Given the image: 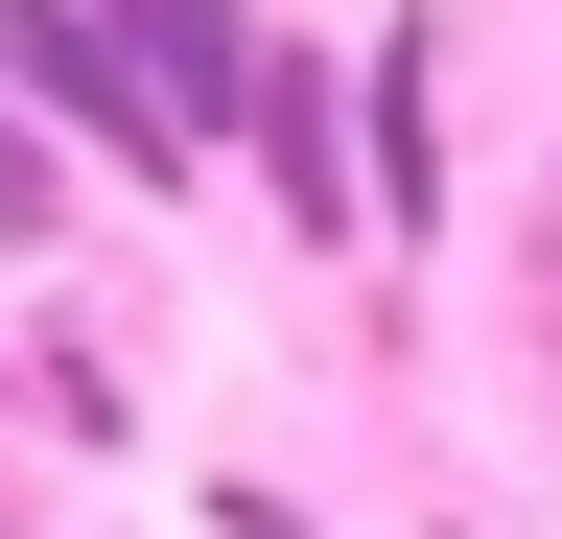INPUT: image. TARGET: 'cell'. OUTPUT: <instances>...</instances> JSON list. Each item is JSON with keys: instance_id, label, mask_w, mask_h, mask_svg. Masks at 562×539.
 Wrapping results in <instances>:
<instances>
[{"instance_id": "obj_3", "label": "cell", "mask_w": 562, "mask_h": 539, "mask_svg": "<svg viewBox=\"0 0 562 539\" xmlns=\"http://www.w3.org/2000/svg\"><path fill=\"white\" fill-rule=\"evenodd\" d=\"M94 24L140 47V71H165V117H235V94H258V47H281L258 0H94Z\"/></svg>"}, {"instance_id": "obj_2", "label": "cell", "mask_w": 562, "mask_h": 539, "mask_svg": "<svg viewBox=\"0 0 562 539\" xmlns=\"http://www.w3.org/2000/svg\"><path fill=\"white\" fill-rule=\"evenodd\" d=\"M258 165H281V235H375V188H351V117H328V71H305V47H258Z\"/></svg>"}, {"instance_id": "obj_4", "label": "cell", "mask_w": 562, "mask_h": 539, "mask_svg": "<svg viewBox=\"0 0 562 539\" xmlns=\"http://www.w3.org/2000/svg\"><path fill=\"white\" fill-rule=\"evenodd\" d=\"M47 212H70V142H47L24 94H0V235H47Z\"/></svg>"}, {"instance_id": "obj_1", "label": "cell", "mask_w": 562, "mask_h": 539, "mask_svg": "<svg viewBox=\"0 0 562 539\" xmlns=\"http://www.w3.org/2000/svg\"><path fill=\"white\" fill-rule=\"evenodd\" d=\"M0 94H24L70 165H117V188H188L211 165V117H165V71H140L94 0H0Z\"/></svg>"}, {"instance_id": "obj_5", "label": "cell", "mask_w": 562, "mask_h": 539, "mask_svg": "<svg viewBox=\"0 0 562 539\" xmlns=\"http://www.w3.org/2000/svg\"><path fill=\"white\" fill-rule=\"evenodd\" d=\"M211 539H305V516H281V493H211Z\"/></svg>"}]
</instances>
